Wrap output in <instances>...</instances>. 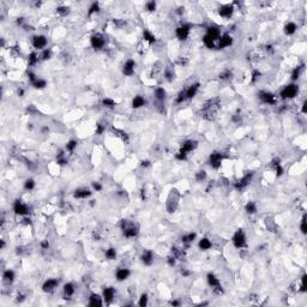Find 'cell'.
Instances as JSON below:
<instances>
[{"label":"cell","mask_w":307,"mask_h":307,"mask_svg":"<svg viewBox=\"0 0 307 307\" xmlns=\"http://www.w3.org/2000/svg\"><path fill=\"white\" fill-rule=\"evenodd\" d=\"M233 243L236 248H243L246 246V236L243 229H238L233 236Z\"/></svg>","instance_id":"1"},{"label":"cell","mask_w":307,"mask_h":307,"mask_svg":"<svg viewBox=\"0 0 307 307\" xmlns=\"http://www.w3.org/2000/svg\"><path fill=\"white\" fill-rule=\"evenodd\" d=\"M298 94V86L295 84H289L287 86L283 88V90L281 91V97L282 98H293L296 96Z\"/></svg>","instance_id":"2"},{"label":"cell","mask_w":307,"mask_h":307,"mask_svg":"<svg viewBox=\"0 0 307 307\" xmlns=\"http://www.w3.org/2000/svg\"><path fill=\"white\" fill-rule=\"evenodd\" d=\"M122 230H124V235L126 236V238H134V236H137V234H138V229L136 228L134 226H132V225H127V222L126 221H122Z\"/></svg>","instance_id":"3"},{"label":"cell","mask_w":307,"mask_h":307,"mask_svg":"<svg viewBox=\"0 0 307 307\" xmlns=\"http://www.w3.org/2000/svg\"><path fill=\"white\" fill-rule=\"evenodd\" d=\"M32 46L37 49L45 48V47L47 46V38H46V36H43V35L35 36V37L32 38Z\"/></svg>","instance_id":"4"},{"label":"cell","mask_w":307,"mask_h":307,"mask_svg":"<svg viewBox=\"0 0 307 307\" xmlns=\"http://www.w3.org/2000/svg\"><path fill=\"white\" fill-rule=\"evenodd\" d=\"M223 160V156L221 155V154H218V152H214V154H211L210 157H209V162H210V166L212 168H218V167H221V162Z\"/></svg>","instance_id":"5"},{"label":"cell","mask_w":307,"mask_h":307,"mask_svg":"<svg viewBox=\"0 0 307 307\" xmlns=\"http://www.w3.org/2000/svg\"><path fill=\"white\" fill-rule=\"evenodd\" d=\"M175 34H177V37H178L179 40L184 41V40H186V38L188 37V35H190V27L186 25V24H184V25L179 27L178 29H177Z\"/></svg>","instance_id":"6"},{"label":"cell","mask_w":307,"mask_h":307,"mask_svg":"<svg viewBox=\"0 0 307 307\" xmlns=\"http://www.w3.org/2000/svg\"><path fill=\"white\" fill-rule=\"evenodd\" d=\"M13 211H15V214H17V215L24 216V215H27V214L29 212V209H28V206H27L25 204H23L20 200H16V203H15V205H13Z\"/></svg>","instance_id":"7"},{"label":"cell","mask_w":307,"mask_h":307,"mask_svg":"<svg viewBox=\"0 0 307 307\" xmlns=\"http://www.w3.org/2000/svg\"><path fill=\"white\" fill-rule=\"evenodd\" d=\"M58 284H59V281H58L57 278H49V280H47V281L43 283L42 289L45 291H47V293H50V291H53L55 288H57Z\"/></svg>","instance_id":"8"},{"label":"cell","mask_w":307,"mask_h":307,"mask_svg":"<svg viewBox=\"0 0 307 307\" xmlns=\"http://www.w3.org/2000/svg\"><path fill=\"white\" fill-rule=\"evenodd\" d=\"M91 46H93V48L95 49H101L103 46H104V43H106V41H104V38L101 36V35H94L93 37H91Z\"/></svg>","instance_id":"9"},{"label":"cell","mask_w":307,"mask_h":307,"mask_svg":"<svg viewBox=\"0 0 307 307\" xmlns=\"http://www.w3.org/2000/svg\"><path fill=\"white\" fill-rule=\"evenodd\" d=\"M252 178H253V174H252V173L246 174V175H245L241 180H239V181H238V184L235 185V186H236V188H238V190H243L245 187H247V186L250 185V182H251Z\"/></svg>","instance_id":"10"},{"label":"cell","mask_w":307,"mask_h":307,"mask_svg":"<svg viewBox=\"0 0 307 307\" xmlns=\"http://www.w3.org/2000/svg\"><path fill=\"white\" fill-rule=\"evenodd\" d=\"M134 67H136V63L133 60H127L125 65H124V68H122V72L125 76H132L134 73Z\"/></svg>","instance_id":"11"},{"label":"cell","mask_w":307,"mask_h":307,"mask_svg":"<svg viewBox=\"0 0 307 307\" xmlns=\"http://www.w3.org/2000/svg\"><path fill=\"white\" fill-rule=\"evenodd\" d=\"M259 98L261 100V102L266 103V104H272L275 103V96L271 94V93H268V91H263L259 94Z\"/></svg>","instance_id":"12"},{"label":"cell","mask_w":307,"mask_h":307,"mask_svg":"<svg viewBox=\"0 0 307 307\" xmlns=\"http://www.w3.org/2000/svg\"><path fill=\"white\" fill-rule=\"evenodd\" d=\"M232 43H233L232 36L228 35V34H225V35H222V36L220 37V45H218V47H220V48H226V47L232 46Z\"/></svg>","instance_id":"13"},{"label":"cell","mask_w":307,"mask_h":307,"mask_svg":"<svg viewBox=\"0 0 307 307\" xmlns=\"http://www.w3.org/2000/svg\"><path fill=\"white\" fill-rule=\"evenodd\" d=\"M196 146H197V142H194V141H186V142L182 143V146H181L180 151H182L184 154L187 155V152H191L192 150H194Z\"/></svg>","instance_id":"14"},{"label":"cell","mask_w":307,"mask_h":307,"mask_svg":"<svg viewBox=\"0 0 307 307\" xmlns=\"http://www.w3.org/2000/svg\"><path fill=\"white\" fill-rule=\"evenodd\" d=\"M206 36H208V37H210L211 40L216 41L217 38H220V37H221L220 29H217L216 27H210V28L208 29V31H206Z\"/></svg>","instance_id":"15"},{"label":"cell","mask_w":307,"mask_h":307,"mask_svg":"<svg viewBox=\"0 0 307 307\" xmlns=\"http://www.w3.org/2000/svg\"><path fill=\"white\" fill-rule=\"evenodd\" d=\"M115 296V289L113 287H108L103 291V299L106 300V302H111Z\"/></svg>","instance_id":"16"},{"label":"cell","mask_w":307,"mask_h":307,"mask_svg":"<svg viewBox=\"0 0 307 307\" xmlns=\"http://www.w3.org/2000/svg\"><path fill=\"white\" fill-rule=\"evenodd\" d=\"M218 13H220V16L225 17V18H229V17L232 16V13H233V6H232V5H225V6H222V7L220 9Z\"/></svg>","instance_id":"17"},{"label":"cell","mask_w":307,"mask_h":307,"mask_svg":"<svg viewBox=\"0 0 307 307\" xmlns=\"http://www.w3.org/2000/svg\"><path fill=\"white\" fill-rule=\"evenodd\" d=\"M198 89H199V84L198 83L191 85L188 89H185L186 90V98H193L196 96V94L198 93Z\"/></svg>","instance_id":"18"},{"label":"cell","mask_w":307,"mask_h":307,"mask_svg":"<svg viewBox=\"0 0 307 307\" xmlns=\"http://www.w3.org/2000/svg\"><path fill=\"white\" fill-rule=\"evenodd\" d=\"M142 261L145 264V265H151L152 261H154V254L151 251H144L143 256H142Z\"/></svg>","instance_id":"19"},{"label":"cell","mask_w":307,"mask_h":307,"mask_svg":"<svg viewBox=\"0 0 307 307\" xmlns=\"http://www.w3.org/2000/svg\"><path fill=\"white\" fill-rule=\"evenodd\" d=\"M91 194V192L89 191V190H86V188H79V190H76L75 191V198H79V199H84V198H88L89 196Z\"/></svg>","instance_id":"20"},{"label":"cell","mask_w":307,"mask_h":307,"mask_svg":"<svg viewBox=\"0 0 307 307\" xmlns=\"http://www.w3.org/2000/svg\"><path fill=\"white\" fill-rule=\"evenodd\" d=\"M115 276H116L118 281H125L130 276V270L129 269H118Z\"/></svg>","instance_id":"21"},{"label":"cell","mask_w":307,"mask_h":307,"mask_svg":"<svg viewBox=\"0 0 307 307\" xmlns=\"http://www.w3.org/2000/svg\"><path fill=\"white\" fill-rule=\"evenodd\" d=\"M208 283H209V286H211L212 288L221 286V282H220V280H218V278H217L216 276L214 275V274H208Z\"/></svg>","instance_id":"22"},{"label":"cell","mask_w":307,"mask_h":307,"mask_svg":"<svg viewBox=\"0 0 307 307\" xmlns=\"http://www.w3.org/2000/svg\"><path fill=\"white\" fill-rule=\"evenodd\" d=\"M145 104V100L142 96H136L132 101V107L133 108H141Z\"/></svg>","instance_id":"23"},{"label":"cell","mask_w":307,"mask_h":307,"mask_svg":"<svg viewBox=\"0 0 307 307\" xmlns=\"http://www.w3.org/2000/svg\"><path fill=\"white\" fill-rule=\"evenodd\" d=\"M89 305H90V306H102V300H101V298H100L97 294H93V295L90 296Z\"/></svg>","instance_id":"24"},{"label":"cell","mask_w":307,"mask_h":307,"mask_svg":"<svg viewBox=\"0 0 307 307\" xmlns=\"http://www.w3.org/2000/svg\"><path fill=\"white\" fill-rule=\"evenodd\" d=\"M198 246H199V248H200V250H203V251H206V250L211 248V241L209 240V239L204 238V239H202V240L199 241Z\"/></svg>","instance_id":"25"},{"label":"cell","mask_w":307,"mask_h":307,"mask_svg":"<svg viewBox=\"0 0 307 307\" xmlns=\"http://www.w3.org/2000/svg\"><path fill=\"white\" fill-rule=\"evenodd\" d=\"M73 293H75V287H73V284H72V283H66L64 286L65 296H66V298H67V296H72Z\"/></svg>","instance_id":"26"},{"label":"cell","mask_w":307,"mask_h":307,"mask_svg":"<svg viewBox=\"0 0 307 307\" xmlns=\"http://www.w3.org/2000/svg\"><path fill=\"white\" fill-rule=\"evenodd\" d=\"M295 31H296V24H295V23L289 22L288 24H286V27H284V32H286L287 35H293Z\"/></svg>","instance_id":"27"},{"label":"cell","mask_w":307,"mask_h":307,"mask_svg":"<svg viewBox=\"0 0 307 307\" xmlns=\"http://www.w3.org/2000/svg\"><path fill=\"white\" fill-rule=\"evenodd\" d=\"M155 97L159 100V101H163L164 97H166V90L163 88H157L155 89Z\"/></svg>","instance_id":"28"},{"label":"cell","mask_w":307,"mask_h":307,"mask_svg":"<svg viewBox=\"0 0 307 307\" xmlns=\"http://www.w3.org/2000/svg\"><path fill=\"white\" fill-rule=\"evenodd\" d=\"M4 280L6 281V282H12L13 280H15V272L12 271V270H6L5 272H4Z\"/></svg>","instance_id":"29"},{"label":"cell","mask_w":307,"mask_h":307,"mask_svg":"<svg viewBox=\"0 0 307 307\" xmlns=\"http://www.w3.org/2000/svg\"><path fill=\"white\" fill-rule=\"evenodd\" d=\"M246 212L247 214H254L256 211H257V205H256V203H253V202H250V203H247L246 204Z\"/></svg>","instance_id":"30"},{"label":"cell","mask_w":307,"mask_h":307,"mask_svg":"<svg viewBox=\"0 0 307 307\" xmlns=\"http://www.w3.org/2000/svg\"><path fill=\"white\" fill-rule=\"evenodd\" d=\"M203 42H204V45H205L208 48H215V41L211 40L210 37H208L206 35L203 37Z\"/></svg>","instance_id":"31"},{"label":"cell","mask_w":307,"mask_h":307,"mask_svg":"<svg viewBox=\"0 0 307 307\" xmlns=\"http://www.w3.org/2000/svg\"><path fill=\"white\" fill-rule=\"evenodd\" d=\"M143 36H144V40H146L148 42H150V43H152V42H155V36L151 34L150 31H148L145 30L144 34H143Z\"/></svg>","instance_id":"32"},{"label":"cell","mask_w":307,"mask_h":307,"mask_svg":"<svg viewBox=\"0 0 307 307\" xmlns=\"http://www.w3.org/2000/svg\"><path fill=\"white\" fill-rule=\"evenodd\" d=\"M194 239H196V234H194V233H191V234H188V235L182 236V243H192Z\"/></svg>","instance_id":"33"},{"label":"cell","mask_w":307,"mask_h":307,"mask_svg":"<svg viewBox=\"0 0 307 307\" xmlns=\"http://www.w3.org/2000/svg\"><path fill=\"white\" fill-rule=\"evenodd\" d=\"M24 187H25V190H32V188L35 187V181H34L32 179H28V180H25Z\"/></svg>","instance_id":"34"},{"label":"cell","mask_w":307,"mask_h":307,"mask_svg":"<svg viewBox=\"0 0 307 307\" xmlns=\"http://www.w3.org/2000/svg\"><path fill=\"white\" fill-rule=\"evenodd\" d=\"M106 257L108 259H114L116 257V251L114 248H109L106 251Z\"/></svg>","instance_id":"35"},{"label":"cell","mask_w":307,"mask_h":307,"mask_svg":"<svg viewBox=\"0 0 307 307\" xmlns=\"http://www.w3.org/2000/svg\"><path fill=\"white\" fill-rule=\"evenodd\" d=\"M34 86H35L36 89H42V88L46 86V82L42 81V79H37V81L34 82Z\"/></svg>","instance_id":"36"},{"label":"cell","mask_w":307,"mask_h":307,"mask_svg":"<svg viewBox=\"0 0 307 307\" xmlns=\"http://www.w3.org/2000/svg\"><path fill=\"white\" fill-rule=\"evenodd\" d=\"M205 178H206V173H205L204 170H200V172H198V173L196 174V180H197V181H199V182H200V181H203Z\"/></svg>","instance_id":"37"},{"label":"cell","mask_w":307,"mask_h":307,"mask_svg":"<svg viewBox=\"0 0 307 307\" xmlns=\"http://www.w3.org/2000/svg\"><path fill=\"white\" fill-rule=\"evenodd\" d=\"M29 64L30 65H35L37 61H38V58H37V54L36 53H31L30 55H29Z\"/></svg>","instance_id":"38"},{"label":"cell","mask_w":307,"mask_h":307,"mask_svg":"<svg viewBox=\"0 0 307 307\" xmlns=\"http://www.w3.org/2000/svg\"><path fill=\"white\" fill-rule=\"evenodd\" d=\"M76 148H77V142H76V141H70V142L67 143V145H66V149H67L68 151H73Z\"/></svg>","instance_id":"39"},{"label":"cell","mask_w":307,"mask_h":307,"mask_svg":"<svg viewBox=\"0 0 307 307\" xmlns=\"http://www.w3.org/2000/svg\"><path fill=\"white\" fill-rule=\"evenodd\" d=\"M185 100H187V98H186V90H182V91L178 95V97H177V102H178V103H181V102H184Z\"/></svg>","instance_id":"40"},{"label":"cell","mask_w":307,"mask_h":307,"mask_svg":"<svg viewBox=\"0 0 307 307\" xmlns=\"http://www.w3.org/2000/svg\"><path fill=\"white\" fill-rule=\"evenodd\" d=\"M103 104L106 106V107H109V108H112L115 106V102H114L112 98H104L103 100Z\"/></svg>","instance_id":"41"},{"label":"cell","mask_w":307,"mask_h":307,"mask_svg":"<svg viewBox=\"0 0 307 307\" xmlns=\"http://www.w3.org/2000/svg\"><path fill=\"white\" fill-rule=\"evenodd\" d=\"M146 304H148V296H146V294H143V295L141 296V300H139L138 305L141 307H144V306H146Z\"/></svg>","instance_id":"42"},{"label":"cell","mask_w":307,"mask_h":307,"mask_svg":"<svg viewBox=\"0 0 307 307\" xmlns=\"http://www.w3.org/2000/svg\"><path fill=\"white\" fill-rule=\"evenodd\" d=\"M301 232H302V234H306L307 232V226H306V216L304 215V217H302V220H301Z\"/></svg>","instance_id":"43"},{"label":"cell","mask_w":307,"mask_h":307,"mask_svg":"<svg viewBox=\"0 0 307 307\" xmlns=\"http://www.w3.org/2000/svg\"><path fill=\"white\" fill-rule=\"evenodd\" d=\"M50 55H52V52L49 49H45L43 53H42V59L43 60H48L49 58H50Z\"/></svg>","instance_id":"44"},{"label":"cell","mask_w":307,"mask_h":307,"mask_svg":"<svg viewBox=\"0 0 307 307\" xmlns=\"http://www.w3.org/2000/svg\"><path fill=\"white\" fill-rule=\"evenodd\" d=\"M299 76H300V67H296V68L293 71V73H291V78H293V79H298Z\"/></svg>","instance_id":"45"},{"label":"cell","mask_w":307,"mask_h":307,"mask_svg":"<svg viewBox=\"0 0 307 307\" xmlns=\"http://www.w3.org/2000/svg\"><path fill=\"white\" fill-rule=\"evenodd\" d=\"M97 11H98V4H97V2H94V4L91 5L90 10H89V15H91V13H94V12H97Z\"/></svg>","instance_id":"46"},{"label":"cell","mask_w":307,"mask_h":307,"mask_svg":"<svg viewBox=\"0 0 307 307\" xmlns=\"http://www.w3.org/2000/svg\"><path fill=\"white\" fill-rule=\"evenodd\" d=\"M146 9H148L149 11H154V10L156 9V4H155L154 1H150V2L146 4Z\"/></svg>","instance_id":"47"},{"label":"cell","mask_w":307,"mask_h":307,"mask_svg":"<svg viewBox=\"0 0 307 307\" xmlns=\"http://www.w3.org/2000/svg\"><path fill=\"white\" fill-rule=\"evenodd\" d=\"M57 12H58V13H61V15H66V13H68V9H66V7H58V9H57Z\"/></svg>","instance_id":"48"},{"label":"cell","mask_w":307,"mask_h":307,"mask_svg":"<svg viewBox=\"0 0 307 307\" xmlns=\"http://www.w3.org/2000/svg\"><path fill=\"white\" fill-rule=\"evenodd\" d=\"M93 186H94V188H95L96 191H101V190H102V186H101L98 182H94Z\"/></svg>","instance_id":"49"},{"label":"cell","mask_w":307,"mask_h":307,"mask_svg":"<svg viewBox=\"0 0 307 307\" xmlns=\"http://www.w3.org/2000/svg\"><path fill=\"white\" fill-rule=\"evenodd\" d=\"M276 170H277V175H282V173H283V169H282V167L278 164L277 167H276Z\"/></svg>","instance_id":"50"},{"label":"cell","mask_w":307,"mask_h":307,"mask_svg":"<svg viewBox=\"0 0 307 307\" xmlns=\"http://www.w3.org/2000/svg\"><path fill=\"white\" fill-rule=\"evenodd\" d=\"M228 76H230V72H228V71L221 75V77H222V78H228Z\"/></svg>","instance_id":"51"},{"label":"cell","mask_w":307,"mask_h":307,"mask_svg":"<svg viewBox=\"0 0 307 307\" xmlns=\"http://www.w3.org/2000/svg\"><path fill=\"white\" fill-rule=\"evenodd\" d=\"M142 166H143V167H148V166H150V162L149 161H145V162L143 161L142 162Z\"/></svg>","instance_id":"52"},{"label":"cell","mask_w":307,"mask_h":307,"mask_svg":"<svg viewBox=\"0 0 307 307\" xmlns=\"http://www.w3.org/2000/svg\"><path fill=\"white\" fill-rule=\"evenodd\" d=\"M102 131H103V127H102L101 125H98V126H97V133H101Z\"/></svg>","instance_id":"53"},{"label":"cell","mask_w":307,"mask_h":307,"mask_svg":"<svg viewBox=\"0 0 307 307\" xmlns=\"http://www.w3.org/2000/svg\"><path fill=\"white\" fill-rule=\"evenodd\" d=\"M306 104H307V102L305 101L304 104H302V112H304V113H306Z\"/></svg>","instance_id":"54"},{"label":"cell","mask_w":307,"mask_h":307,"mask_svg":"<svg viewBox=\"0 0 307 307\" xmlns=\"http://www.w3.org/2000/svg\"><path fill=\"white\" fill-rule=\"evenodd\" d=\"M48 246H49L48 243H42V247H43V248H47Z\"/></svg>","instance_id":"55"},{"label":"cell","mask_w":307,"mask_h":307,"mask_svg":"<svg viewBox=\"0 0 307 307\" xmlns=\"http://www.w3.org/2000/svg\"><path fill=\"white\" fill-rule=\"evenodd\" d=\"M172 305H179V302L178 301H173V302H172Z\"/></svg>","instance_id":"56"}]
</instances>
